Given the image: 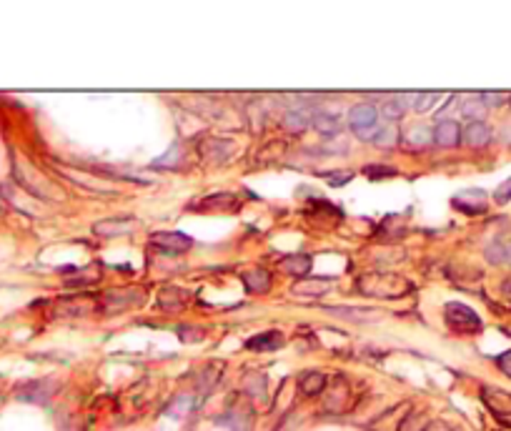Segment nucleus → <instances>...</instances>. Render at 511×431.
<instances>
[{"instance_id": "obj_15", "label": "nucleus", "mask_w": 511, "mask_h": 431, "mask_svg": "<svg viewBox=\"0 0 511 431\" xmlns=\"http://www.w3.org/2000/svg\"><path fill=\"white\" fill-rule=\"evenodd\" d=\"M298 391L304 396H319L326 391V376L321 371H309L298 378Z\"/></svg>"}, {"instance_id": "obj_13", "label": "nucleus", "mask_w": 511, "mask_h": 431, "mask_svg": "<svg viewBox=\"0 0 511 431\" xmlns=\"http://www.w3.org/2000/svg\"><path fill=\"white\" fill-rule=\"evenodd\" d=\"M283 347V334L278 331H263V334H256L246 341V349L251 351H276Z\"/></svg>"}, {"instance_id": "obj_24", "label": "nucleus", "mask_w": 511, "mask_h": 431, "mask_svg": "<svg viewBox=\"0 0 511 431\" xmlns=\"http://www.w3.org/2000/svg\"><path fill=\"white\" fill-rule=\"evenodd\" d=\"M311 126H314L316 131H319V133H324V136L339 133V118L331 116V113H316Z\"/></svg>"}, {"instance_id": "obj_30", "label": "nucleus", "mask_w": 511, "mask_h": 431, "mask_svg": "<svg viewBox=\"0 0 511 431\" xmlns=\"http://www.w3.org/2000/svg\"><path fill=\"white\" fill-rule=\"evenodd\" d=\"M363 173H366L371 181H378V178L396 176V168H394V165H373V163H368L366 168H363Z\"/></svg>"}, {"instance_id": "obj_14", "label": "nucleus", "mask_w": 511, "mask_h": 431, "mask_svg": "<svg viewBox=\"0 0 511 431\" xmlns=\"http://www.w3.org/2000/svg\"><path fill=\"white\" fill-rule=\"evenodd\" d=\"M133 226H136L133 219H108V221H98V224L93 226V234L111 239V236L131 234V231H133Z\"/></svg>"}, {"instance_id": "obj_20", "label": "nucleus", "mask_w": 511, "mask_h": 431, "mask_svg": "<svg viewBox=\"0 0 511 431\" xmlns=\"http://www.w3.org/2000/svg\"><path fill=\"white\" fill-rule=\"evenodd\" d=\"M311 123H314V116H311L309 111H286V116H283V126L288 128V131H296V133H301L304 128H309Z\"/></svg>"}, {"instance_id": "obj_25", "label": "nucleus", "mask_w": 511, "mask_h": 431, "mask_svg": "<svg viewBox=\"0 0 511 431\" xmlns=\"http://www.w3.org/2000/svg\"><path fill=\"white\" fill-rule=\"evenodd\" d=\"M221 203H226L229 208H236V206H238V198H236L233 193H219V196H208V198H203V201L198 203L196 211H208V208H216V206L221 208Z\"/></svg>"}, {"instance_id": "obj_4", "label": "nucleus", "mask_w": 511, "mask_h": 431, "mask_svg": "<svg viewBox=\"0 0 511 431\" xmlns=\"http://www.w3.org/2000/svg\"><path fill=\"white\" fill-rule=\"evenodd\" d=\"M444 316H446V324L451 326V329L461 331V334H476V331H481L479 314L468 309L466 304L451 301V304L444 306Z\"/></svg>"}, {"instance_id": "obj_3", "label": "nucleus", "mask_w": 511, "mask_h": 431, "mask_svg": "<svg viewBox=\"0 0 511 431\" xmlns=\"http://www.w3.org/2000/svg\"><path fill=\"white\" fill-rule=\"evenodd\" d=\"M348 123H351L353 133L366 141H371L373 136L378 133V128H381L378 126V111L371 103H358V106H353L351 113H348Z\"/></svg>"}, {"instance_id": "obj_29", "label": "nucleus", "mask_w": 511, "mask_h": 431, "mask_svg": "<svg viewBox=\"0 0 511 431\" xmlns=\"http://www.w3.org/2000/svg\"><path fill=\"white\" fill-rule=\"evenodd\" d=\"M484 111H486V106L481 103V98L476 96V98H468L466 103L461 106V113L466 118H471V121H481V116H484Z\"/></svg>"}, {"instance_id": "obj_22", "label": "nucleus", "mask_w": 511, "mask_h": 431, "mask_svg": "<svg viewBox=\"0 0 511 431\" xmlns=\"http://www.w3.org/2000/svg\"><path fill=\"white\" fill-rule=\"evenodd\" d=\"M406 143H409L411 151L426 148L429 143H434V131H429V128H424V126L411 128L409 133H406Z\"/></svg>"}, {"instance_id": "obj_27", "label": "nucleus", "mask_w": 511, "mask_h": 431, "mask_svg": "<svg viewBox=\"0 0 511 431\" xmlns=\"http://www.w3.org/2000/svg\"><path fill=\"white\" fill-rule=\"evenodd\" d=\"M404 111H406L404 96L389 98V101H383V106H381V113L389 118V121H396V118H401V116H404Z\"/></svg>"}, {"instance_id": "obj_35", "label": "nucleus", "mask_w": 511, "mask_h": 431, "mask_svg": "<svg viewBox=\"0 0 511 431\" xmlns=\"http://www.w3.org/2000/svg\"><path fill=\"white\" fill-rule=\"evenodd\" d=\"M181 336H183V341H186V344H188V341H191V336H193V339H203V331H188L186 326H183V329H181Z\"/></svg>"}, {"instance_id": "obj_8", "label": "nucleus", "mask_w": 511, "mask_h": 431, "mask_svg": "<svg viewBox=\"0 0 511 431\" xmlns=\"http://www.w3.org/2000/svg\"><path fill=\"white\" fill-rule=\"evenodd\" d=\"M458 141H461V126L456 121L444 118V121L436 123V128H434V143L444 146V148H454V146H458Z\"/></svg>"}, {"instance_id": "obj_33", "label": "nucleus", "mask_w": 511, "mask_h": 431, "mask_svg": "<svg viewBox=\"0 0 511 431\" xmlns=\"http://www.w3.org/2000/svg\"><path fill=\"white\" fill-rule=\"evenodd\" d=\"M496 364H499V369L506 373V376L511 378V351H504L501 356H496Z\"/></svg>"}, {"instance_id": "obj_9", "label": "nucleus", "mask_w": 511, "mask_h": 431, "mask_svg": "<svg viewBox=\"0 0 511 431\" xmlns=\"http://www.w3.org/2000/svg\"><path fill=\"white\" fill-rule=\"evenodd\" d=\"M58 168L60 176L70 178L73 183H80V186H85L88 191H96V193H113L111 186H106L103 181H98V178H93L91 173H83V170H73V168H65V165H55Z\"/></svg>"}, {"instance_id": "obj_16", "label": "nucleus", "mask_w": 511, "mask_h": 431, "mask_svg": "<svg viewBox=\"0 0 511 431\" xmlns=\"http://www.w3.org/2000/svg\"><path fill=\"white\" fill-rule=\"evenodd\" d=\"M281 268L291 276H304L311 271V256L306 253H291L281 261Z\"/></svg>"}, {"instance_id": "obj_19", "label": "nucleus", "mask_w": 511, "mask_h": 431, "mask_svg": "<svg viewBox=\"0 0 511 431\" xmlns=\"http://www.w3.org/2000/svg\"><path fill=\"white\" fill-rule=\"evenodd\" d=\"M486 261L511 266V244H506V241H494V244H489L486 246Z\"/></svg>"}, {"instance_id": "obj_26", "label": "nucleus", "mask_w": 511, "mask_h": 431, "mask_svg": "<svg viewBox=\"0 0 511 431\" xmlns=\"http://www.w3.org/2000/svg\"><path fill=\"white\" fill-rule=\"evenodd\" d=\"M331 314L336 316H346V319H353L358 324H368V321L378 319V311H368V309H329Z\"/></svg>"}, {"instance_id": "obj_5", "label": "nucleus", "mask_w": 511, "mask_h": 431, "mask_svg": "<svg viewBox=\"0 0 511 431\" xmlns=\"http://www.w3.org/2000/svg\"><path fill=\"white\" fill-rule=\"evenodd\" d=\"M150 244L160 251H168V253H186L193 246V239L181 231H158V234L150 236Z\"/></svg>"}, {"instance_id": "obj_12", "label": "nucleus", "mask_w": 511, "mask_h": 431, "mask_svg": "<svg viewBox=\"0 0 511 431\" xmlns=\"http://www.w3.org/2000/svg\"><path fill=\"white\" fill-rule=\"evenodd\" d=\"M481 399H484V404L489 406L494 414H499V416H509L511 414V394H506V391L486 386V389L481 391Z\"/></svg>"}, {"instance_id": "obj_10", "label": "nucleus", "mask_w": 511, "mask_h": 431, "mask_svg": "<svg viewBox=\"0 0 511 431\" xmlns=\"http://www.w3.org/2000/svg\"><path fill=\"white\" fill-rule=\"evenodd\" d=\"M233 153V146H231V141H206V143H201V158L208 160V163H224V160H229V156Z\"/></svg>"}, {"instance_id": "obj_23", "label": "nucleus", "mask_w": 511, "mask_h": 431, "mask_svg": "<svg viewBox=\"0 0 511 431\" xmlns=\"http://www.w3.org/2000/svg\"><path fill=\"white\" fill-rule=\"evenodd\" d=\"M348 401H351V389H348L346 381H341L339 378V394H331L329 399H326V409L329 411H346Z\"/></svg>"}, {"instance_id": "obj_18", "label": "nucleus", "mask_w": 511, "mask_h": 431, "mask_svg": "<svg viewBox=\"0 0 511 431\" xmlns=\"http://www.w3.org/2000/svg\"><path fill=\"white\" fill-rule=\"evenodd\" d=\"M331 288V281L329 278H306V281H298L296 286H293V293H298V296H321V293H326Z\"/></svg>"}, {"instance_id": "obj_1", "label": "nucleus", "mask_w": 511, "mask_h": 431, "mask_svg": "<svg viewBox=\"0 0 511 431\" xmlns=\"http://www.w3.org/2000/svg\"><path fill=\"white\" fill-rule=\"evenodd\" d=\"M13 178H16V183L23 188V191L40 198V201H63L65 198V193L60 191L55 183H50L31 160L23 158V156L16 153V151H13Z\"/></svg>"}, {"instance_id": "obj_32", "label": "nucleus", "mask_w": 511, "mask_h": 431, "mask_svg": "<svg viewBox=\"0 0 511 431\" xmlns=\"http://www.w3.org/2000/svg\"><path fill=\"white\" fill-rule=\"evenodd\" d=\"M494 198H496V203H506V201H511V176L506 178L504 183H499V188L494 191Z\"/></svg>"}, {"instance_id": "obj_11", "label": "nucleus", "mask_w": 511, "mask_h": 431, "mask_svg": "<svg viewBox=\"0 0 511 431\" xmlns=\"http://www.w3.org/2000/svg\"><path fill=\"white\" fill-rule=\"evenodd\" d=\"M461 138L466 141L471 148H484L491 141V128L484 121H471L466 128L461 131Z\"/></svg>"}, {"instance_id": "obj_7", "label": "nucleus", "mask_w": 511, "mask_h": 431, "mask_svg": "<svg viewBox=\"0 0 511 431\" xmlns=\"http://www.w3.org/2000/svg\"><path fill=\"white\" fill-rule=\"evenodd\" d=\"M454 208L456 211H463L466 216H479V213L486 211V193L481 188H468V191H461L451 198Z\"/></svg>"}, {"instance_id": "obj_34", "label": "nucleus", "mask_w": 511, "mask_h": 431, "mask_svg": "<svg viewBox=\"0 0 511 431\" xmlns=\"http://www.w3.org/2000/svg\"><path fill=\"white\" fill-rule=\"evenodd\" d=\"M331 186H346L351 181V173H331Z\"/></svg>"}, {"instance_id": "obj_21", "label": "nucleus", "mask_w": 511, "mask_h": 431, "mask_svg": "<svg viewBox=\"0 0 511 431\" xmlns=\"http://www.w3.org/2000/svg\"><path fill=\"white\" fill-rule=\"evenodd\" d=\"M399 128L394 126V123H386V126L378 128V133L371 138L373 146H378V148H394L396 143H399Z\"/></svg>"}, {"instance_id": "obj_28", "label": "nucleus", "mask_w": 511, "mask_h": 431, "mask_svg": "<svg viewBox=\"0 0 511 431\" xmlns=\"http://www.w3.org/2000/svg\"><path fill=\"white\" fill-rule=\"evenodd\" d=\"M441 98V93H436V91H426V93H416L414 96V108L419 113H426V111H432L434 108V103Z\"/></svg>"}, {"instance_id": "obj_17", "label": "nucleus", "mask_w": 511, "mask_h": 431, "mask_svg": "<svg viewBox=\"0 0 511 431\" xmlns=\"http://www.w3.org/2000/svg\"><path fill=\"white\" fill-rule=\"evenodd\" d=\"M243 283L248 291L266 293L268 288H271V273H268L266 268H253V271H248L243 276Z\"/></svg>"}, {"instance_id": "obj_31", "label": "nucleus", "mask_w": 511, "mask_h": 431, "mask_svg": "<svg viewBox=\"0 0 511 431\" xmlns=\"http://www.w3.org/2000/svg\"><path fill=\"white\" fill-rule=\"evenodd\" d=\"M481 103H484L486 108L489 106H504L506 101H509V93H494V91H486V93H481Z\"/></svg>"}, {"instance_id": "obj_6", "label": "nucleus", "mask_w": 511, "mask_h": 431, "mask_svg": "<svg viewBox=\"0 0 511 431\" xmlns=\"http://www.w3.org/2000/svg\"><path fill=\"white\" fill-rule=\"evenodd\" d=\"M103 301H106L111 309H126V306H141L145 301V291L143 288L128 286V288H108L103 293Z\"/></svg>"}, {"instance_id": "obj_2", "label": "nucleus", "mask_w": 511, "mask_h": 431, "mask_svg": "<svg viewBox=\"0 0 511 431\" xmlns=\"http://www.w3.org/2000/svg\"><path fill=\"white\" fill-rule=\"evenodd\" d=\"M356 288L366 296L376 298H399L411 291L409 283L394 273H363V276H358Z\"/></svg>"}]
</instances>
